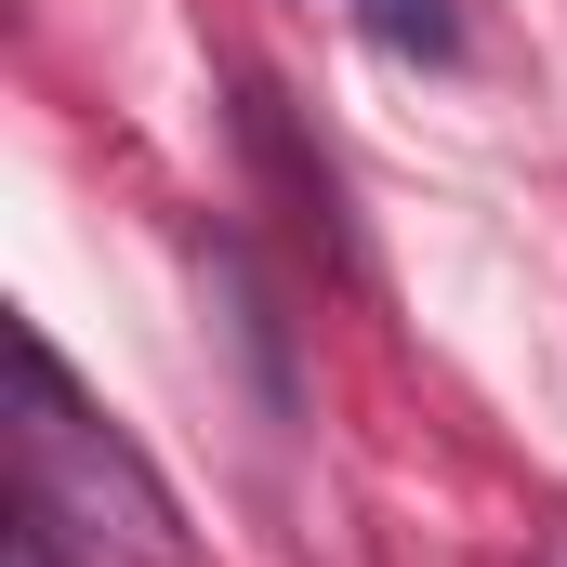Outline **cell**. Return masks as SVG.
<instances>
[{
	"instance_id": "277c9868",
	"label": "cell",
	"mask_w": 567,
	"mask_h": 567,
	"mask_svg": "<svg viewBox=\"0 0 567 567\" xmlns=\"http://www.w3.org/2000/svg\"><path fill=\"white\" fill-rule=\"evenodd\" d=\"M542 567H567V528H555V555H542Z\"/></svg>"
},
{
	"instance_id": "7a4b0ae2",
	"label": "cell",
	"mask_w": 567,
	"mask_h": 567,
	"mask_svg": "<svg viewBox=\"0 0 567 567\" xmlns=\"http://www.w3.org/2000/svg\"><path fill=\"white\" fill-rule=\"evenodd\" d=\"M0 567H80V542H66V515H53L40 488H27V502L0 515Z\"/></svg>"
},
{
	"instance_id": "3957f363",
	"label": "cell",
	"mask_w": 567,
	"mask_h": 567,
	"mask_svg": "<svg viewBox=\"0 0 567 567\" xmlns=\"http://www.w3.org/2000/svg\"><path fill=\"white\" fill-rule=\"evenodd\" d=\"M370 27H383V53H423V66H449V0H370Z\"/></svg>"
},
{
	"instance_id": "6da1fadb",
	"label": "cell",
	"mask_w": 567,
	"mask_h": 567,
	"mask_svg": "<svg viewBox=\"0 0 567 567\" xmlns=\"http://www.w3.org/2000/svg\"><path fill=\"white\" fill-rule=\"evenodd\" d=\"M13 383H27V462H40V502H53L66 528H93L106 555H133V567H185V515H172L158 462H145L120 423H93V410L66 396V370H53L40 330H13Z\"/></svg>"
}]
</instances>
